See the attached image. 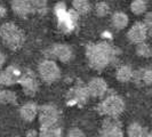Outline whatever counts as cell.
<instances>
[{"label": "cell", "mask_w": 152, "mask_h": 137, "mask_svg": "<svg viewBox=\"0 0 152 137\" xmlns=\"http://www.w3.org/2000/svg\"><path fill=\"white\" fill-rule=\"evenodd\" d=\"M119 54V49L109 42L89 44L86 47V56L88 58L89 65L94 70H103L111 62H113Z\"/></svg>", "instance_id": "obj_1"}, {"label": "cell", "mask_w": 152, "mask_h": 137, "mask_svg": "<svg viewBox=\"0 0 152 137\" xmlns=\"http://www.w3.org/2000/svg\"><path fill=\"white\" fill-rule=\"evenodd\" d=\"M0 38L2 39L4 44L8 48H10L12 50H17L24 44L25 36L24 32L17 25L8 22L0 26Z\"/></svg>", "instance_id": "obj_2"}, {"label": "cell", "mask_w": 152, "mask_h": 137, "mask_svg": "<svg viewBox=\"0 0 152 137\" xmlns=\"http://www.w3.org/2000/svg\"><path fill=\"white\" fill-rule=\"evenodd\" d=\"M125 110V102L119 95H110L99 103L97 111L99 114L107 115V118H118Z\"/></svg>", "instance_id": "obj_3"}, {"label": "cell", "mask_w": 152, "mask_h": 137, "mask_svg": "<svg viewBox=\"0 0 152 137\" xmlns=\"http://www.w3.org/2000/svg\"><path fill=\"white\" fill-rule=\"evenodd\" d=\"M55 14L58 20V28L63 32H70L75 29L79 14L76 10H68L64 2H58L55 6Z\"/></svg>", "instance_id": "obj_4"}, {"label": "cell", "mask_w": 152, "mask_h": 137, "mask_svg": "<svg viewBox=\"0 0 152 137\" xmlns=\"http://www.w3.org/2000/svg\"><path fill=\"white\" fill-rule=\"evenodd\" d=\"M38 114L41 129H48L57 126V122L60 120V111L55 105L46 104L40 106Z\"/></svg>", "instance_id": "obj_5"}, {"label": "cell", "mask_w": 152, "mask_h": 137, "mask_svg": "<svg viewBox=\"0 0 152 137\" xmlns=\"http://www.w3.org/2000/svg\"><path fill=\"white\" fill-rule=\"evenodd\" d=\"M39 74L41 77V79L45 82H54L56 80L60 79L61 77V71L58 65L56 64V62L52 60H45L39 64Z\"/></svg>", "instance_id": "obj_6"}, {"label": "cell", "mask_w": 152, "mask_h": 137, "mask_svg": "<svg viewBox=\"0 0 152 137\" xmlns=\"http://www.w3.org/2000/svg\"><path fill=\"white\" fill-rule=\"evenodd\" d=\"M89 91L87 86L83 84H77L75 87H72L68 93V103L70 105H84L89 98Z\"/></svg>", "instance_id": "obj_7"}, {"label": "cell", "mask_w": 152, "mask_h": 137, "mask_svg": "<svg viewBox=\"0 0 152 137\" xmlns=\"http://www.w3.org/2000/svg\"><path fill=\"white\" fill-rule=\"evenodd\" d=\"M99 137H124L120 121L117 118H107L103 121Z\"/></svg>", "instance_id": "obj_8"}, {"label": "cell", "mask_w": 152, "mask_h": 137, "mask_svg": "<svg viewBox=\"0 0 152 137\" xmlns=\"http://www.w3.org/2000/svg\"><path fill=\"white\" fill-rule=\"evenodd\" d=\"M148 36H149L148 29H146L144 23L142 22H136L127 32V38L129 39L130 42H133L135 45L144 42L145 39L148 38Z\"/></svg>", "instance_id": "obj_9"}, {"label": "cell", "mask_w": 152, "mask_h": 137, "mask_svg": "<svg viewBox=\"0 0 152 137\" xmlns=\"http://www.w3.org/2000/svg\"><path fill=\"white\" fill-rule=\"evenodd\" d=\"M18 84L22 86L24 93L29 96H33L38 90V82L36 80L34 74L31 71H25L24 73H22Z\"/></svg>", "instance_id": "obj_10"}, {"label": "cell", "mask_w": 152, "mask_h": 137, "mask_svg": "<svg viewBox=\"0 0 152 137\" xmlns=\"http://www.w3.org/2000/svg\"><path fill=\"white\" fill-rule=\"evenodd\" d=\"M21 77H22V72L20 71V68L14 65H10L5 71L0 72V86L1 85L10 86V85L16 84L20 81Z\"/></svg>", "instance_id": "obj_11"}, {"label": "cell", "mask_w": 152, "mask_h": 137, "mask_svg": "<svg viewBox=\"0 0 152 137\" xmlns=\"http://www.w3.org/2000/svg\"><path fill=\"white\" fill-rule=\"evenodd\" d=\"M89 95L93 97H102L107 90V85L102 78H94L87 85Z\"/></svg>", "instance_id": "obj_12"}, {"label": "cell", "mask_w": 152, "mask_h": 137, "mask_svg": "<svg viewBox=\"0 0 152 137\" xmlns=\"http://www.w3.org/2000/svg\"><path fill=\"white\" fill-rule=\"evenodd\" d=\"M12 8H13V12L20 17H26L32 13H34L32 2L31 1H25V0H14V1H12Z\"/></svg>", "instance_id": "obj_13"}, {"label": "cell", "mask_w": 152, "mask_h": 137, "mask_svg": "<svg viewBox=\"0 0 152 137\" xmlns=\"http://www.w3.org/2000/svg\"><path fill=\"white\" fill-rule=\"evenodd\" d=\"M50 56L56 57L62 62H69L72 57V49L68 45L57 44L54 45L50 49Z\"/></svg>", "instance_id": "obj_14"}, {"label": "cell", "mask_w": 152, "mask_h": 137, "mask_svg": "<svg viewBox=\"0 0 152 137\" xmlns=\"http://www.w3.org/2000/svg\"><path fill=\"white\" fill-rule=\"evenodd\" d=\"M132 80L136 85H152V70L151 68H142L133 72Z\"/></svg>", "instance_id": "obj_15"}, {"label": "cell", "mask_w": 152, "mask_h": 137, "mask_svg": "<svg viewBox=\"0 0 152 137\" xmlns=\"http://www.w3.org/2000/svg\"><path fill=\"white\" fill-rule=\"evenodd\" d=\"M20 114L25 121H33L38 114V107L37 104L33 102H28L25 103L21 110H20Z\"/></svg>", "instance_id": "obj_16"}, {"label": "cell", "mask_w": 152, "mask_h": 137, "mask_svg": "<svg viewBox=\"0 0 152 137\" xmlns=\"http://www.w3.org/2000/svg\"><path fill=\"white\" fill-rule=\"evenodd\" d=\"M129 22V18L127 14H125L124 12H115L112 16V24L117 30H122L125 29Z\"/></svg>", "instance_id": "obj_17"}, {"label": "cell", "mask_w": 152, "mask_h": 137, "mask_svg": "<svg viewBox=\"0 0 152 137\" xmlns=\"http://www.w3.org/2000/svg\"><path fill=\"white\" fill-rule=\"evenodd\" d=\"M133 70L129 65H121L120 68H118L117 73H115V78L118 81L120 82H128L133 78Z\"/></svg>", "instance_id": "obj_18"}, {"label": "cell", "mask_w": 152, "mask_h": 137, "mask_svg": "<svg viewBox=\"0 0 152 137\" xmlns=\"http://www.w3.org/2000/svg\"><path fill=\"white\" fill-rule=\"evenodd\" d=\"M149 131L146 128L142 127L138 122L130 123L127 128V135L128 137H144Z\"/></svg>", "instance_id": "obj_19"}, {"label": "cell", "mask_w": 152, "mask_h": 137, "mask_svg": "<svg viewBox=\"0 0 152 137\" xmlns=\"http://www.w3.org/2000/svg\"><path fill=\"white\" fill-rule=\"evenodd\" d=\"M72 6L78 14H83V15L87 14L91 10V4L86 0H75L72 1Z\"/></svg>", "instance_id": "obj_20"}, {"label": "cell", "mask_w": 152, "mask_h": 137, "mask_svg": "<svg viewBox=\"0 0 152 137\" xmlns=\"http://www.w3.org/2000/svg\"><path fill=\"white\" fill-rule=\"evenodd\" d=\"M148 5L144 0H134L130 4V10L135 15H142L146 12Z\"/></svg>", "instance_id": "obj_21"}, {"label": "cell", "mask_w": 152, "mask_h": 137, "mask_svg": "<svg viewBox=\"0 0 152 137\" xmlns=\"http://www.w3.org/2000/svg\"><path fill=\"white\" fill-rule=\"evenodd\" d=\"M0 104H16V95L12 90H0Z\"/></svg>", "instance_id": "obj_22"}, {"label": "cell", "mask_w": 152, "mask_h": 137, "mask_svg": "<svg viewBox=\"0 0 152 137\" xmlns=\"http://www.w3.org/2000/svg\"><path fill=\"white\" fill-rule=\"evenodd\" d=\"M136 54L141 57H151L152 56V48L150 45H148L146 42H142V44H138L136 45Z\"/></svg>", "instance_id": "obj_23"}, {"label": "cell", "mask_w": 152, "mask_h": 137, "mask_svg": "<svg viewBox=\"0 0 152 137\" xmlns=\"http://www.w3.org/2000/svg\"><path fill=\"white\" fill-rule=\"evenodd\" d=\"M38 137H62V130L60 127H53L48 129H41Z\"/></svg>", "instance_id": "obj_24"}, {"label": "cell", "mask_w": 152, "mask_h": 137, "mask_svg": "<svg viewBox=\"0 0 152 137\" xmlns=\"http://www.w3.org/2000/svg\"><path fill=\"white\" fill-rule=\"evenodd\" d=\"M95 12H96V15L99 16V17L107 16L110 12V6H109L107 2H104V1L97 2L95 5Z\"/></svg>", "instance_id": "obj_25"}, {"label": "cell", "mask_w": 152, "mask_h": 137, "mask_svg": "<svg viewBox=\"0 0 152 137\" xmlns=\"http://www.w3.org/2000/svg\"><path fill=\"white\" fill-rule=\"evenodd\" d=\"M34 12H38L40 14L46 13V8H47V1H31Z\"/></svg>", "instance_id": "obj_26"}, {"label": "cell", "mask_w": 152, "mask_h": 137, "mask_svg": "<svg viewBox=\"0 0 152 137\" xmlns=\"http://www.w3.org/2000/svg\"><path fill=\"white\" fill-rule=\"evenodd\" d=\"M144 24L148 29V34H150L152 37V12L151 13H148L145 15L144 18Z\"/></svg>", "instance_id": "obj_27"}, {"label": "cell", "mask_w": 152, "mask_h": 137, "mask_svg": "<svg viewBox=\"0 0 152 137\" xmlns=\"http://www.w3.org/2000/svg\"><path fill=\"white\" fill-rule=\"evenodd\" d=\"M68 137H86L84 134V131L79 128H72L70 129L68 134Z\"/></svg>", "instance_id": "obj_28"}, {"label": "cell", "mask_w": 152, "mask_h": 137, "mask_svg": "<svg viewBox=\"0 0 152 137\" xmlns=\"http://www.w3.org/2000/svg\"><path fill=\"white\" fill-rule=\"evenodd\" d=\"M26 137H38V133L36 130L31 129L26 133Z\"/></svg>", "instance_id": "obj_29"}, {"label": "cell", "mask_w": 152, "mask_h": 137, "mask_svg": "<svg viewBox=\"0 0 152 137\" xmlns=\"http://www.w3.org/2000/svg\"><path fill=\"white\" fill-rule=\"evenodd\" d=\"M5 62H6V57H5V55H4V54L0 52V68H2V66H4Z\"/></svg>", "instance_id": "obj_30"}, {"label": "cell", "mask_w": 152, "mask_h": 137, "mask_svg": "<svg viewBox=\"0 0 152 137\" xmlns=\"http://www.w3.org/2000/svg\"><path fill=\"white\" fill-rule=\"evenodd\" d=\"M7 14V10H6V8L4 7V6H1L0 5V17H4V16H6Z\"/></svg>", "instance_id": "obj_31"}, {"label": "cell", "mask_w": 152, "mask_h": 137, "mask_svg": "<svg viewBox=\"0 0 152 137\" xmlns=\"http://www.w3.org/2000/svg\"><path fill=\"white\" fill-rule=\"evenodd\" d=\"M150 137H152V131H150Z\"/></svg>", "instance_id": "obj_32"}]
</instances>
